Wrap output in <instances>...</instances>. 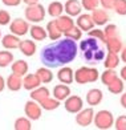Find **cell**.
Instances as JSON below:
<instances>
[{
  "label": "cell",
  "instance_id": "6",
  "mask_svg": "<svg viewBox=\"0 0 126 130\" xmlns=\"http://www.w3.org/2000/svg\"><path fill=\"white\" fill-rule=\"evenodd\" d=\"M94 120V110L93 106L90 108H85L81 109L78 113H76V123L81 127H88L93 123Z\"/></svg>",
  "mask_w": 126,
  "mask_h": 130
},
{
  "label": "cell",
  "instance_id": "34",
  "mask_svg": "<svg viewBox=\"0 0 126 130\" xmlns=\"http://www.w3.org/2000/svg\"><path fill=\"white\" fill-rule=\"evenodd\" d=\"M64 36L68 37V39L74 40V41H78V40H81V37H82V31H81V29L77 27V25H74V27H72L69 31L64 32Z\"/></svg>",
  "mask_w": 126,
  "mask_h": 130
},
{
  "label": "cell",
  "instance_id": "3",
  "mask_svg": "<svg viewBox=\"0 0 126 130\" xmlns=\"http://www.w3.org/2000/svg\"><path fill=\"white\" fill-rule=\"evenodd\" d=\"M46 15V9L43 7V4H32V5H27V8L24 9V16L25 20L33 24H39L45 19Z\"/></svg>",
  "mask_w": 126,
  "mask_h": 130
},
{
  "label": "cell",
  "instance_id": "46",
  "mask_svg": "<svg viewBox=\"0 0 126 130\" xmlns=\"http://www.w3.org/2000/svg\"><path fill=\"white\" fill-rule=\"evenodd\" d=\"M119 53H121V55H119V57H121V61L126 64V46H123Z\"/></svg>",
  "mask_w": 126,
  "mask_h": 130
},
{
  "label": "cell",
  "instance_id": "10",
  "mask_svg": "<svg viewBox=\"0 0 126 130\" xmlns=\"http://www.w3.org/2000/svg\"><path fill=\"white\" fill-rule=\"evenodd\" d=\"M76 25L78 27L82 32H89L90 29H93L96 24L93 21L92 13H80L78 16H77Z\"/></svg>",
  "mask_w": 126,
  "mask_h": 130
},
{
  "label": "cell",
  "instance_id": "15",
  "mask_svg": "<svg viewBox=\"0 0 126 130\" xmlns=\"http://www.w3.org/2000/svg\"><path fill=\"white\" fill-rule=\"evenodd\" d=\"M20 37L16 36L13 33H8L5 36L2 37V45L4 49H8V51H12V49H19V45H20Z\"/></svg>",
  "mask_w": 126,
  "mask_h": 130
},
{
  "label": "cell",
  "instance_id": "5",
  "mask_svg": "<svg viewBox=\"0 0 126 130\" xmlns=\"http://www.w3.org/2000/svg\"><path fill=\"white\" fill-rule=\"evenodd\" d=\"M80 49L82 51L84 57H85L88 61H93L94 53L100 49V48H98L97 39H94V37H90V36H89L88 39L81 40V41H80Z\"/></svg>",
  "mask_w": 126,
  "mask_h": 130
},
{
  "label": "cell",
  "instance_id": "32",
  "mask_svg": "<svg viewBox=\"0 0 126 130\" xmlns=\"http://www.w3.org/2000/svg\"><path fill=\"white\" fill-rule=\"evenodd\" d=\"M60 104H61V101H58L57 98H55V97H48V98L44 100V101L41 102L40 105H41V108H43L44 110L52 111V110H56L58 106H60Z\"/></svg>",
  "mask_w": 126,
  "mask_h": 130
},
{
  "label": "cell",
  "instance_id": "7",
  "mask_svg": "<svg viewBox=\"0 0 126 130\" xmlns=\"http://www.w3.org/2000/svg\"><path fill=\"white\" fill-rule=\"evenodd\" d=\"M29 21L28 20H24V19H20V17H17V19L12 20L9 23V32L16 35V36H25V35L29 32Z\"/></svg>",
  "mask_w": 126,
  "mask_h": 130
},
{
  "label": "cell",
  "instance_id": "44",
  "mask_svg": "<svg viewBox=\"0 0 126 130\" xmlns=\"http://www.w3.org/2000/svg\"><path fill=\"white\" fill-rule=\"evenodd\" d=\"M5 88H7V82H5V78L0 74V93H2Z\"/></svg>",
  "mask_w": 126,
  "mask_h": 130
},
{
  "label": "cell",
  "instance_id": "28",
  "mask_svg": "<svg viewBox=\"0 0 126 130\" xmlns=\"http://www.w3.org/2000/svg\"><path fill=\"white\" fill-rule=\"evenodd\" d=\"M123 80L121 77H117L114 78L109 85H107V90H109L112 94H121L125 90V84H123Z\"/></svg>",
  "mask_w": 126,
  "mask_h": 130
},
{
  "label": "cell",
  "instance_id": "49",
  "mask_svg": "<svg viewBox=\"0 0 126 130\" xmlns=\"http://www.w3.org/2000/svg\"><path fill=\"white\" fill-rule=\"evenodd\" d=\"M0 41H2V31H0Z\"/></svg>",
  "mask_w": 126,
  "mask_h": 130
},
{
  "label": "cell",
  "instance_id": "45",
  "mask_svg": "<svg viewBox=\"0 0 126 130\" xmlns=\"http://www.w3.org/2000/svg\"><path fill=\"white\" fill-rule=\"evenodd\" d=\"M119 104H121V106H122L123 109H126V92H125V93L122 92L121 98H119Z\"/></svg>",
  "mask_w": 126,
  "mask_h": 130
},
{
  "label": "cell",
  "instance_id": "8",
  "mask_svg": "<svg viewBox=\"0 0 126 130\" xmlns=\"http://www.w3.org/2000/svg\"><path fill=\"white\" fill-rule=\"evenodd\" d=\"M41 105L35 101V100H29V101L25 102V105H24V113H25V116L29 118L31 121H37L41 118Z\"/></svg>",
  "mask_w": 126,
  "mask_h": 130
},
{
  "label": "cell",
  "instance_id": "48",
  "mask_svg": "<svg viewBox=\"0 0 126 130\" xmlns=\"http://www.w3.org/2000/svg\"><path fill=\"white\" fill-rule=\"evenodd\" d=\"M23 3L27 5H32V4H37L39 0H23Z\"/></svg>",
  "mask_w": 126,
  "mask_h": 130
},
{
  "label": "cell",
  "instance_id": "29",
  "mask_svg": "<svg viewBox=\"0 0 126 130\" xmlns=\"http://www.w3.org/2000/svg\"><path fill=\"white\" fill-rule=\"evenodd\" d=\"M62 12H64V4L60 2H52V3H49V5L46 8V13L52 17L61 16Z\"/></svg>",
  "mask_w": 126,
  "mask_h": 130
},
{
  "label": "cell",
  "instance_id": "24",
  "mask_svg": "<svg viewBox=\"0 0 126 130\" xmlns=\"http://www.w3.org/2000/svg\"><path fill=\"white\" fill-rule=\"evenodd\" d=\"M29 33H31L32 40H35V41H43V40H45L48 37L46 29L43 28L41 25H39V24L31 25V28H29Z\"/></svg>",
  "mask_w": 126,
  "mask_h": 130
},
{
  "label": "cell",
  "instance_id": "13",
  "mask_svg": "<svg viewBox=\"0 0 126 130\" xmlns=\"http://www.w3.org/2000/svg\"><path fill=\"white\" fill-rule=\"evenodd\" d=\"M81 11H82V5L78 0H67L64 4V12L72 17H77L81 13Z\"/></svg>",
  "mask_w": 126,
  "mask_h": 130
},
{
  "label": "cell",
  "instance_id": "2",
  "mask_svg": "<svg viewBox=\"0 0 126 130\" xmlns=\"http://www.w3.org/2000/svg\"><path fill=\"white\" fill-rule=\"evenodd\" d=\"M100 78V72L97 68H90V67H81L74 72V81L76 84L80 85H86L90 82H96Z\"/></svg>",
  "mask_w": 126,
  "mask_h": 130
},
{
  "label": "cell",
  "instance_id": "12",
  "mask_svg": "<svg viewBox=\"0 0 126 130\" xmlns=\"http://www.w3.org/2000/svg\"><path fill=\"white\" fill-rule=\"evenodd\" d=\"M102 98H104V93L101 89H98V88H93V89L88 90L86 93V104L89 106H97L100 105L101 102H102Z\"/></svg>",
  "mask_w": 126,
  "mask_h": 130
},
{
  "label": "cell",
  "instance_id": "21",
  "mask_svg": "<svg viewBox=\"0 0 126 130\" xmlns=\"http://www.w3.org/2000/svg\"><path fill=\"white\" fill-rule=\"evenodd\" d=\"M5 82H7V88L11 92H17L23 88V77L15 73H11L5 80Z\"/></svg>",
  "mask_w": 126,
  "mask_h": 130
},
{
  "label": "cell",
  "instance_id": "9",
  "mask_svg": "<svg viewBox=\"0 0 126 130\" xmlns=\"http://www.w3.org/2000/svg\"><path fill=\"white\" fill-rule=\"evenodd\" d=\"M64 108L68 113L76 114V113H78L81 109H84V101L80 96H77V94H70V96L64 101Z\"/></svg>",
  "mask_w": 126,
  "mask_h": 130
},
{
  "label": "cell",
  "instance_id": "20",
  "mask_svg": "<svg viewBox=\"0 0 126 130\" xmlns=\"http://www.w3.org/2000/svg\"><path fill=\"white\" fill-rule=\"evenodd\" d=\"M29 96H31L32 100H35V101H37L39 104H41L44 100L51 97V92L46 86H37L36 89L31 90V94H29Z\"/></svg>",
  "mask_w": 126,
  "mask_h": 130
},
{
  "label": "cell",
  "instance_id": "31",
  "mask_svg": "<svg viewBox=\"0 0 126 130\" xmlns=\"http://www.w3.org/2000/svg\"><path fill=\"white\" fill-rule=\"evenodd\" d=\"M13 62V53L8 49L0 51V68H7Z\"/></svg>",
  "mask_w": 126,
  "mask_h": 130
},
{
  "label": "cell",
  "instance_id": "43",
  "mask_svg": "<svg viewBox=\"0 0 126 130\" xmlns=\"http://www.w3.org/2000/svg\"><path fill=\"white\" fill-rule=\"evenodd\" d=\"M105 58V52L102 49H98L97 52L94 53V57H93V61H102Z\"/></svg>",
  "mask_w": 126,
  "mask_h": 130
},
{
  "label": "cell",
  "instance_id": "33",
  "mask_svg": "<svg viewBox=\"0 0 126 130\" xmlns=\"http://www.w3.org/2000/svg\"><path fill=\"white\" fill-rule=\"evenodd\" d=\"M117 77H118V76H117V73H116L114 69H105L104 73H101V76H100L101 82H102L104 85H106V86L109 85L114 78H117Z\"/></svg>",
  "mask_w": 126,
  "mask_h": 130
},
{
  "label": "cell",
  "instance_id": "18",
  "mask_svg": "<svg viewBox=\"0 0 126 130\" xmlns=\"http://www.w3.org/2000/svg\"><path fill=\"white\" fill-rule=\"evenodd\" d=\"M19 49L24 56L32 57L36 53V51H37V45H36V43L32 40H21L20 45H19Z\"/></svg>",
  "mask_w": 126,
  "mask_h": 130
},
{
  "label": "cell",
  "instance_id": "11",
  "mask_svg": "<svg viewBox=\"0 0 126 130\" xmlns=\"http://www.w3.org/2000/svg\"><path fill=\"white\" fill-rule=\"evenodd\" d=\"M57 80L61 82V84H72V82L74 81V72L73 69L70 67H67V65H64L62 68L58 69L57 72Z\"/></svg>",
  "mask_w": 126,
  "mask_h": 130
},
{
  "label": "cell",
  "instance_id": "40",
  "mask_svg": "<svg viewBox=\"0 0 126 130\" xmlns=\"http://www.w3.org/2000/svg\"><path fill=\"white\" fill-rule=\"evenodd\" d=\"M116 130H126V116H118L114 121Z\"/></svg>",
  "mask_w": 126,
  "mask_h": 130
},
{
  "label": "cell",
  "instance_id": "39",
  "mask_svg": "<svg viewBox=\"0 0 126 130\" xmlns=\"http://www.w3.org/2000/svg\"><path fill=\"white\" fill-rule=\"evenodd\" d=\"M11 23V13L7 9H0V25H8Z\"/></svg>",
  "mask_w": 126,
  "mask_h": 130
},
{
  "label": "cell",
  "instance_id": "38",
  "mask_svg": "<svg viewBox=\"0 0 126 130\" xmlns=\"http://www.w3.org/2000/svg\"><path fill=\"white\" fill-rule=\"evenodd\" d=\"M104 33H105L106 39L118 36V28H117L116 24H106L105 25V29H104Z\"/></svg>",
  "mask_w": 126,
  "mask_h": 130
},
{
  "label": "cell",
  "instance_id": "25",
  "mask_svg": "<svg viewBox=\"0 0 126 130\" xmlns=\"http://www.w3.org/2000/svg\"><path fill=\"white\" fill-rule=\"evenodd\" d=\"M119 62H121V57L118 56V53L114 52H107V55L104 58V67L105 69H116Z\"/></svg>",
  "mask_w": 126,
  "mask_h": 130
},
{
  "label": "cell",
  "instance_id": "26",
  "mask_svg": "<svg viewBox=\"0 0 126 130\" xmlns=\"http://www.w3.org/2000/svg\"><path fill=\"white\" fill-rule=\"evenodd\" d=\"M105 45H106L107 52H114V53H119V52H121V49L123 48V45H122V40L119 39L118 36L106 39Z\"/></svg>",
  "mask_w": 126,
  "mask_h": 130
},
{
  "label": "cell",
  "instance_id": "30",
  "mask_svg": "<svg viewBox=\"0 0 126 130\" xmlns=\"http://www.w3.org/2000/svg\"><path fill=\"white\" fill-rule=\"evenodd\" d=\"M13 129L15 130H32V122L27 116L19 117L16 118V121L13 123Z\"/></svg>",
  "mask_w": 126,
  "mask_h": 130
},
{
  "label": "cell",
  "instance_id": "19",
  "mask_svg": "<svg viewBox=\"0 0 126 130\" xmlns=\"http://www.w3.org/2000/svg\"><path fill=\"white\" fill-rule=\"evenodd\" d=\"M92 17H93V21L96 25H106L107 21H109V13L106 12V9H98L96 8L94 11H92Z\"/></svg>",
  "mask_w": 126,
  "mask_h": 130
},
{
  "label": "cell",
  "instance_id": "17",
  "mask_svg": "<svg viewBox=\"0 0 126 130\" xmlns=\"http://www.w3.org/2000/svg\"><path fill=\"white\" fill-rule=\"evenodd\" d=\"M56 24H57V27L60 28V31L62 32V35H64V32L69 31L72 27L76 25L73 17L69 16V15H61V16L56 17Z\"/></svg>",
  "mask_w": 126,
  "mask_h": 130
},
{
  "label": "cell",
  "instance_id": "41",
  "mask_svg": "<svg viewBox=\"0 0 126 130\" xmlns=\"http://www.w3.org/2000/svg\"><path fill=\"white\" fill-rule=\"evenodd\" d=\"M116 0H100V5L104 9H113Z\"/></svg>",
  "mask_w": 126,
  "mask_h": 130
},
{
  "label": "cell",
  "instance_id": "35",
  "mask_svg": "<svg viewBox=\"0 0 126 130\" xmlns=\"http://www.w3.org/2000/svg\"><path fill=\"white\" fill-rule=\"evenodd\" d=\"M113 11L119 16H126V0H116Z\"/></svg>",
  "mask_w": 126,
  "mask_h": 130
},
{
  "label": "cell",
  "instance_id": "27",
  "mask_svg": "<svg viewBox=\"0 0 126 130\" xmlns=\"http://www.w3.org/2000/svg\"><path fill=\"white\" fill-rule=\"evenodd\" d=\"M36 74L39 76V78L41 80V84H49L53 80V73H52V69L48 68V67H43V68H39L36 70Z\"/></svg>",
  "mask_w": 126,
  "mask_h": 130
},
{
  "label": "cell",
  "instance_id": "14",
  "mask_svg": "<svg viewBox=\"0 0 126 130\" xmlns=\"http://www.w3.org/2000/svg\"><path fill=\"white\" fill-rule=\"evenodd\" d=\"M40 85H41V80L39 78V76L36 73H27L23 77V88L25 90L31 92Z\"/></svg>",
  "mask_w": 126,
  "mask_h": 130
},
{
  "label": "cell",
  "instance_id": "47",
  "mask_svg": "<svg viewBox=\"0 0 126 130\" xmlns=\"http://www.w3.org/2000/svg\"><path fill=\"white\" fill-rule=\"evenodd\" d=\"M119 77H121L123 81H126V65H125V67H122L121 70H119Z\"/></svg>",
  "mask_w": 126,
  "mask_h": 130
},
{
  "label": "cell",
  "instance_id": "22",
  "mask_svg": "<svg viewBox=\"0 0 126 130\" xmlns=\"http://www.w3.org/2000/svg\"><path fill=\"white\" fill-rule=\"evenodd\" d=\"M45 29H46L48 37H49L52 41H57V40L61 39V36H62V32L60 31V28H58L57 24H56V20H51V21L46 24Z\"/></svg>",
  "mask_w": 126,
  "mask_h": 130
},
{
  "label": "cell",
  "instance_id": "37",
  "mask_svg": "<svg viewBox=\"0 0 126 130\" xmlns=\"http://www.w3.org/2000/svg\"><path fill=\"white\" fill-rule=\"evenodd\" d=\"M81 5H82L84 9L92 12V11H94L96 8H98L100 0H81Z\"/></svg>",
  "mask_w": 126,
  "mask_h": 130
},
{
  "label": "cell",
  "instance_id": "4",
  "mask_svg": "<svg viewBox=\"0 0 126 130\" xmlns=\"http://www.w3.org/2000/svg\"><path fill=\"white\" fill-rule=\"evenodd\" d=\"M94 126L100 130H109L114 126V116L109 110H100L94 114Z\"/></svg>",
  "mask_w": 126,
  "mask_h": 130
},
{
  "label": "cell",
  "instance_id": "42",
  "mask_svg": "<svg viewBox=\"0 0 126 130\" xmlns=\"http://www.w3.org/2000/svg\"><path fill=\"white\" fill-rule=\"evenodd\" d=\"M2 3L7 7H17L20 3H23V0H2Z\"/></svg>",
  "mask_w": 126,
  "mask_h": 130
},
{
  "label": "cell",
  "instance_id": "16",
  "mask_svg": "<svg viewBox=\"0 0 126 130\" xmlns=\"http://www.w3.org/2000/svg\"><path fill=\"white\" fill-rule=\"evenodd\" d=\"M52 94H53V97H55V98L58 100V101H65V100H67L72 94V92H70L69 85H67V84H58V85H56L55 88H53Z\"/></svg>",
  "mask_w": 126,
  "mask_h": 130
},
{
  "label": "cell",
  "instance_id": "1",
  "mask_svg": "<svg viewBox=\"0 0 126 130\" xmlns=\"http://www.w3.org/2000/svg\"><path fill=\"white\" fill-rule=\"evenodd\" d=\"M77 52H78V45L76 44V41L64 37L57 40L56 43L46 45L41 51L40 60L44 64V67L53 69L72 62L77 57Z\"/></svg>",
  "mask_w": 126,
  "mask_h": 130
},
{
  "label": "cell",
  "instance_id": "23",
  "mask_svg": "<svg viewBox=\"0 0 126 130\" xmlns=\"http://www.w3.org/2000/svg\"><path fill=\"white\" fill-rule=\"evenodd\" d=\"M28 62L25 60H16L11 64V70L12 73H15L17 76H21V77H24L27 73H28Z\"/></svg>",
  "mask_w": 126,
  "mask_h": 130
},
{
  "label": "cell",
  "instance_id": "36",
  "mask_svg": "<svg viewBox=\"0 0 126 130\" xmlns=\"http://www.w3.org/2000/svg\"><path fill=\"white\" fill-rule=\"evenodd\" d=\"M88 36H90V37H94V39H97L100 40L101 43H106V36H105V33H104V29H98V28H93L90 29V31L88 32Z\"/></svg>",
  "mask_w": 126,
  "mask_h": 130
}]
</instances>
